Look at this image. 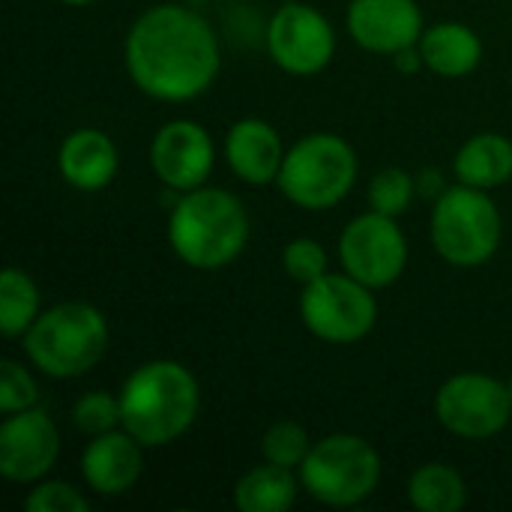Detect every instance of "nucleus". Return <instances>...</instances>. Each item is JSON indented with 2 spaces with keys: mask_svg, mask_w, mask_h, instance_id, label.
I'll list each match as a JSON object with an SVG mask.
<instances>
[{
  "mask_svg": "<svg viewBox=\"0 0 512 512\" xmlns=\"http://www.w3.org/2000/svg\"><path fill=\"white\" fill-rule=\"evenodd\" d=\"M132 84L159 102H189L207 93L219 75V39L210 21L183 3L144 9L123 42Z\"/></svg>",
  "mask_w": 512,
  "mask_h": 512,
  "instance_id": "obj_1",
  "label": "nucleus"
},
{
  "mask_svg": "<svg viewBox=\"0 0 512 512\" xmlns=\"http://www.w3.org/2000/svg\"><path fill=\"white\" fill-rule=\"evenodd\" d=\"M123 429L147 450L180 441L201 408V387L192 369L177 360L141 363L120 387Z\"/></svg>",
  "mask_w": 512,
  "mask_h": 512,
  "instance_id": "obj_2",
  "label": "nucleus"
},
{
  "mask_svg": "<svg viewBox=\"0 0 512 512\" xmlns=\"http://www.w3.org/2000/svg\"><path fill=\"white\" fill-rule=\"evenodd\" d=\"M168 243L192 270H222L249 243V213L240 198L219 186L180 192L168 216Z\"/></svg>",
  "mask_w": 512,
  "mask_h": 512,
  "instance_id": "obj_3",
  "label": "nucleus"
},
{
  "mask_svg": "<svg viewBox=\"0 0 512 512\" xmlns=\"http://www.w3.org/2000/svg\"><path fill=\"white\" fill-rule=\"evenodd\" d=\"M108 342L105 315L84 300H66L39 312L24 333V354L42 375L66 381L87 375L105 357Z\"/></svg>",
  "mask_w": 512,
  "mask_h": 512,
  "instance_id": "obj_4",
  "label": "nucleus"
},
{
  "mask_svg": "<svg viewBox=\"0 0 512 512\" xmlns=\"http://www.w3.org/2000/svg\"><path fill=\"white\" fill-rule=\"evenodd\" d=\"M357 153L333 132H312L288 147L276 186L300 210H330L345 201L357 183Z\"/></svg>",
  "mask_w": 512,
  "mask_h": 512,
  "instance_id": "obj_5",
  "label": "nucleus"
},
{
  "mask_svg": "<svg viewBox=\"0 0 512 512\" xmlns=\"http://www.w3.org/2000/svg\"><path fill=\"white\" fill-rule=\"evenodd\" d=\"M297 477L303 492L312 495L318 504L357 507L381 486L384 462L366 438L336 432L312 444Z\"/></svg>",
  "mask_w": 512,
  "mask_h": 512,
  "instance_id": "obj_6",
  "label": "nucleus"
},
{
  "mask_svg": "<svg viewBox=\"0 0 512 512\" xmlns=\"http://www.w3.org/2000/svg\"><path fill=\"white\" fill-rule=\"evenodd\" d=\"M432 246L453 267L486 264L504 237V219L486 189L456 183L432 207Z\"/></svg>",
  "mask_w": 512,
  "mask_h": 512,
  "instance_id": "obj_7",
  "label": "nucleus"
},
{
  "mask_svg": "<svg viewBox=\"0 0 512 512\" xmlns=\"http://www.w3.org/2000/svg\"><path fill=\"white\" fill-rule=\"evenodd\" d=\"M300 321L321 342L354 345L375 330L378 300L369 285L357 282L345 270L324 273L321 279L303 285Z\"/></svg>",
  "mask_w": 512,
  "mask_h": 512,
  "instance_id": "obj_8",
  "label": "nucleus"
},
{
  "mask_svg": "<svg viewBox=\"0 0 512 512\" xmlns=\"http://www.w3.org/2000/svg\"><path fill=\"white\" fill-rule=\"evenodd\" d=\"M435 414L450 435L465 441H489L510 426V387L483 372H459L441 384Z\"/></svg>",
  "mask_w": 512,
  "mask_h": 512,
  "instance_id": "obj_9",
  "label": "nucleus"
},
{
  "mask_svg": "<svg viewBox=\"0 0 512 512\" xmlns=\"http://www.w3.org/2000/svg\"><path fill=\"white\" fill-rule=\"evenodd\" d=\"M339 261L348 276L372 291L390 288L408 267V240L393 216L369 210L351 219L339 237Z\"/></svg>",
  "mask_w": 512,
  "mask_h": 512,
  "instance_id": "obj_10",
  "label": "nucleus"
},
{
  "mask_svg": "<svg viewBox=\"0 0 512 512\" xmlns=\"http://www.w3.org/2000/svg\"><path fill=\"white\" fill-rule=\"evenodd\" d=\"M267 51L273 63L297 78L324 72L336 57V30L330 18L303 0L282 3L267 24Z\"/></svg>",
  "mask_w": 512,
  "mask_h": 512,
  "instance_id": "obj_11",
  "label": "nucleus"
},
{
  "mask_svg": "<svg viewBox=\"0 0 512 512\" xmlns=\"http://www.w3.org/2000/svg\"><path fill=\"white\" fill-rule=\"evenodd\" d=\"M60 456V432L48 411L27 408L6 414L0 426V474L9 483L33 486L48 477Z\"/></svg>",
  "mask_w": 512,
  "mask_h": 512,
  "instance_id": "obj_12",
  "label": "nucleus"
},
{
  "mask_svg": "<svg viewBox=\"0 0 512 512\" xmlns=\"http://www.w3.org/2000/svg\"><path fill=\"white\" fill-rule=\"evenodd\" d=\"M153 174L174 192L207 186L216 165V144L195 120H168L150 144Z\"/></svg>",
  "mask_w": 512,
  "mask_h": 512,
  "instance_id": "obj_13",
  "label": "nucleus"
},
{
  "mask_svg": "<svg viewBox=\"0 0 512 512\" xmlns=\"http://www.w3.org/2000/svg\"><path fill=\"white\" fill-rule=\"evenodd\" d=\"M345 24L360 48L384 57L414 48L426 30L417 0H351Z\"/></svg>",
  "mask_w": 512,
  "mask_h": 512,
  "instance_id": "obj_14",
  "label": "nucleus"
},
{
  "mask_svg": "<svg viewBox=\"0 0 512 512\" xmlns=\"http://www.w3.org/2000/svg\"><path fill=\"white\" fill-rule=\"evenodd\" d=\"M144 450L126 429H114L90 438L81 456V474L87 489L102 498L126 495L144 474Z\"/></svg>",
  "mask_w": 512,
  "mask_h": 512,
  "instance_id": "obj_15",
  "label": "nucleus"
},
{
  "mask_svg": "<svg viewBox=\"0 0 512 512\" xmlns=\"http://www.w3.org/2000/svg\"><path fill=\"white\" fill-rule=\"evenodd\" d=\"M285 153L288 150H285L279 132L261 117H243L225 135V159H228L231 171L249 186L276 183Z\"/></svg>",
  "mask_w": 512,
  "mask_h": 512,
  "instance_id": "obj_16",
  "label": "nucleus"
},
{
  "mask_svg": "<svg viewBox=\"0 0 512 512\" xmlns=\"http://www.w3.org/2000/svg\"><path fill=\"white\" fill-rule=\"evenodd\" d=\"M60 177L78 192H99L114 183L120 171V150L102 129H75L57 150Z\"/></svg>",
  "mask_w": 512,
  "mask_h": 512,
  "instance_id": "obj_17",
  "label": "nucleus"
},
{
  "mask_svg": "<svg viewBox=\"0 0 512 512\" xmlns=\"http://www.w3.org/2000/svg\"><path fill=\"white\" fill-rule=\"evenodd\" d=\"M417 48L423 54L426 69H432L441 78H465L483 60L480 33L462 21H441L426 27Z\"/></svg>",
  "mask_w": 512,
  "mask_h": 512,
  "instance_id": "obj_18",
  "label": "nucleus"
},
{
  "mask_svg": "<svg viewBox=\"0 0 512 512\" xmlns=\"http://www.w3.org/2000/svg\"><path fill=\"white\" fill-rule=\"evenodd\" d=\"M456 180L474 189H498L512 180V141L498 132L468 138L453 159Z\"/></svg>",
  "mask_w": 512,
  "mask_h": 512,
  "instance_id": "obj_19",
  "label": "nucleus"
},
{
  "mask_svg": "<svg viewBox=\"0 0 512 512\" xmlns=\"http://www.w3.org/2000/svg\"><path fill=\"white\" fill-rule=\"evenodd\" d=\"M300 477L279 465H258L246 471L234 486V507L240 512H285L294 507Z\"/></svg>",
  "mask_w": 512,
  "mask_h": 512,
  "instance_id": "obj_20",
  "label": "nucleus"
},
{
  "mask_svg": "<svg viewBox=\"0 0 512 512\" xmlns=\"http://www.w3.org/2000/svg\"><path fill=\"white\" fill-rule=\"evenodd\" d=\"M408 501L420 512H459L468 504V486L456 468L426 462L408 480Z\"/></svg>",
  "mask_w": 512,
  "mask_h": 512,
  "instance_id": "obj_21",
  "label": "nucleus"
},
{
  "mask_svg": "<svg viewBox=\"0 0 512 512\" xmlns=\"http://www.w3.org/2000/svg\"><path fill=\"white\" fill-rule=\"evenodd\" d=\"M39 288L30 273L6 267L0 276V330L6 339H24L39 318Z\"/></svg>",
  "mask_w": 512,
  "mask_h": 512,
  "instance_id": "obj_22",
  "label": "nucleus"
},
{
  "mask_svg": "<svg viewBox=\"0 0 512 512\" xmlns=\"http://www.w3.org/2000/svg\"><path fill=\"white\" fill-rule=\"evenodd\" d=\"M312 450V438L309 432L294 423V420H279L273 423L264 438H261V453H264V462L270 465H279V468H288V471H300V465L306 462Z\"/></svg>",
  "mask_w": 512,
  "mask_h": 512,
  "instance_id": "obj_23",
  "label": "nucleus"
},
{
  "mask_svg": "<svg viewBox=\"0 0 512 512\" xmlns=\"http://www.w3.org/2000/svg\"><path fill=\"white\" fill-rule=\"evenodd\" d=\"M72 423L87 438H96V435L123 429L120 396H114L108 390H90V393L78 396L75 405H72Z\"/></svg>",
  "mask_w": 512,
  "mask_h": 512,
  "instance_id": "obj_24",
  "label": "nucleus"
},
{
  "mask_svg": "<svg viewBox=\"0 0 512 512\" xmlns=\"http://www.w3.org/2000/svg\"><path fill=\"white\" fill-rule=\"evenodd\" d=\"M414 195H417L414 177L402 168H384L369 183V207L393 219H399L411 207Z\"/></svg>",
  "mask_w": 512,
  "mask_h": 512,
  "instance_id": "obj_25",
  "label": "nucleus"
},
{
  "mask_svg": "<svg viewBox=\"0 0 512 512\" xmlns=\"http://www.w3.org/2000/svg\"><path fill=\"white\" fill-rule=\"evenodd\" d=\"M282 267L294 282L309 285V282L321 279L324 273H330V255L318 240L297 237L282 249Z\"/></svg>",
  "mask_w": 512,
  "mask_h": 512,
  "instance_id": "obj_26",
  "label": "nucleus"
},
{
  "mask_svg": "<svg viewBox=\"0 0 512 512\" xmlns=\"http://www.w3.org/2000/svg\"><path fill=\"white\" fill-rule=\"evenodd\" d=\"M36 405H39V387L30 369H24L15 360H3L0 363V411L15 414V411H27Z\"/></svg>",
  "mask_w": 512,
  "mask_h": 512,
  "instance_id": "obj_27",
  "label": "nucleus"
},
{
  "mask_svg": "<svg viewBox=\"0 0 512 512\" xmlns=\"http://www.w3.org/2000/svg\"><path fill=\"white\" fill-rule=\"evenodd\" d=\"M24 507L30 512H87L90 501L63 480H39L24 498Z\"/></svg>",
  "mask_w": 512,
  "mask_h": 512,
  "instance_id": "obj_28",
  "label": "nucleus"
},
{
  "mask_svg": "<svg viewBox=\"0 0 512 512\" xmlns=\"http://www.w3.org/2000/svg\"><path fill=\"white\" fill-rule=\"evenodd\" d=\"M60 3H66V6H90L96 0H60Z\"/></svg>",
  "mask_w": 512,
  "mask_h": 512,
  "instance_id": "obj_29",
  "label": "nucleus"
},
{
  "mask_svg": "<svg viewBox=\"0 0 512 512\" xmlns=\"http://www.w3.org/2000/svg\"><path fill=\"white\" fill-rule=\"evenodd\" d=\"M507 387H510V396H512V378H510V384H507Z\"/></svg>",
  "mask_w": 512,
  "mask_h": 512,
  "instance_id": "obj_30",
  "label": "nucleus"
}]
</instances>
